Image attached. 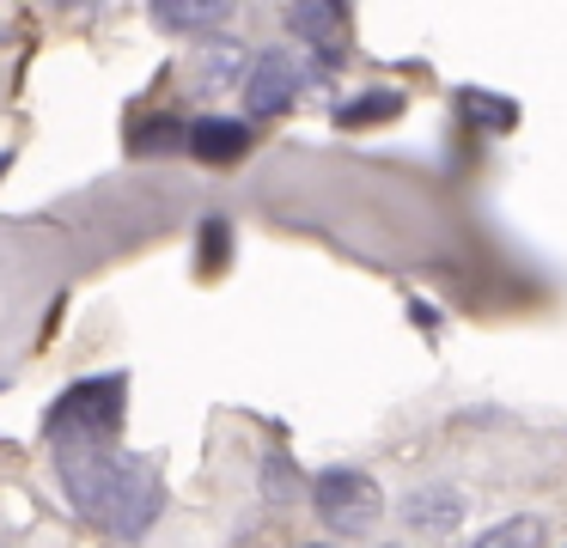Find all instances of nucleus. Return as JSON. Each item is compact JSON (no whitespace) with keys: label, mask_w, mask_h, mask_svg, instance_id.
<instances>
[{"label":"nucleus","mask_w":567,"mask_h":548,"mask_svg":"<svg viewBox=\"0 0 567 548\" xmlns=\"http://www.w3.org/2000/svg\"><path fill=\"white\" fill-rule=\"evenodd\" d=\"M62 463V487L80 511H86L99 530L111 536H128L135 542L165 506V487H159V469L147 457H128L116 445H92V451H55Z\"/></svg>","instance_id":"1"},{"label":"nucleus","mask_w":567,"mask_h":548,"mask_svg":"<svg viewBox=\"0 0 567 548\" xmlns=\"http://www.w3.org/2000/svg\"><path fill=\"white\" fill-rule=\"evenodd\" d=\"M153 19L165 31H208V24L226 19V7H153Z\"/></svg>","instance_id":"10"},{"label":"nucleus","mask_w":567,"mask_h":548,"mask_svg":"<svg viewBox=\"0 0 567 548\" xmlns=\"http://www.w3.org/2000/svg\"><path fill=\"white\" fill-rule=\"evenodd\" d=\"M123 426V378H86L74 384L62 402L50 409V438L55 451H92V445H116Z\"/></svg>","instance_id":"2"},{"label":"nucleus","mask_w":567,"mask_h":548,"mask_svg":"<svg viewBox=\"0 0 567 548\" xmlns=\"http://www.w3.org/2000/svg\"><path fill=\"white\" fill-rule=\"evenodd\" d=\"M311 506H318V518L330 524L336 536H360V530L379 524L384 494L367 469H323L318 482H311Z\"/></svg>","instance_id":"3"},{"label":"nucleus","mask_w":567,"mask_h":548,"mask_svg":"<svg viewBox=\"0 0 567 548\" xmlns=\"http://www.w3.org/2000/svg\"><path fill=\"white\" fill-rule=\"evenodd\" d=\"M476 548H543V518L518 511V518H501L476 536Z\"/></svg>","instance_id":"8"},{"label":"nucleus","mask_w":567,"mask_h":548,"mask_svg":"<svg viewBox=\"0 0 567 548\" xmlns=\"http://www.w3.org/2000/svg\"><path fill=\"white\" fill-rule=\"evenodd\" d=\"M403 518L415 524V530H452L457 518H464V499L452 494V487H421V494H409L403 499Z\"/></svg>","instance_id":"6"},{"label":"nucleus","mask_w":567,"mask_h":548,"mask_svg":"<svg viewBox=\"0 0 567 548\" xmlns=\"http://www.w3.org/2000/svg\"><path fill=\"white\" fill-rule=\"evenodd\" d=\"M464 110L476 122H488V128H513V116H518L513 104H494V97H482V92H464Z\"/></svg>","instance_id":"11"},{"label":"nucleus","mask_w":567,"mask_h":548,"mask_svg":"<svg viewBox=\"0 0 567 548\" xmlns=\"http://www.w3.org/2000/svg\"><path fill=\"white\" fill-rule=\"evenodd\" d=\"M311 548H323V542H311Z\"/></svg>","instance_id":"12"},{"label":"nucleus","mask_w":567,"mask_h":548,"mask_svg":"<svg viewBox=\"0 0 567 548\" xmlns=\"http://www.w3.org/2000/svg\"><path fill=\"white\" fill-rule=\"evenodd\" d=\"M293 92H299V68H293L287 49H269V55L250 61V73H245V110L250 116H281V110L293 104Z\"/></svg>","instance_id":"4"},{"label":"nucleus","mask_w":567,"mask_h":548,"mask_svg":"<svg viewBox=\"0 0 567 548\" xmlns=\"http://www.w3.org/2000/svg\"><path fill=\"white\" fill-rule=\"evenodd\" d=\"M189 153L208 158V165H233L250 153V128L245 122H196L189 128Z\"/></svg>","instance_id":"5"},{"label":"nucleus","mask_w":567,"mask_h":548,"mask_svg":"<svg viewBox=\"0 0 567 548\" xmlns=\"http://www.w3.org/2000/svg\"><path fill=\"white\" fill-rule=\"evenodd\" d=\"M396 110H403V92H372V97L342 104V110H336V122H342V128H367V122H384V116H396Z\"/></svg>","instance_id":"9"},{"label":"nucleus","mask_w":567,"mask_h":548,"mask_svg":"<svg viewBox=\"0 0 567 548\" xmlns=\"http://www.w3.org/2000/svg\"><path fill=\"white\" fill-rule=\"evenodd\" d=\"M342 19L348 12L342 7H330V0H311V7H287V24H293L306 43H318V49H336L342 43Z\"/></svg>","instance_id":"7"}]
</instances>
